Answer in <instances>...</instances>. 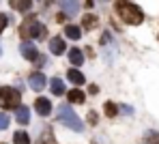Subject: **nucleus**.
Here are the masks:
<instances>
[{"instance_id":"1","label":"nucleus","mask_w":159,"mask_h":144,"mask_svg":"<svg viewBox=\"0 0 159 144\" xmlns=\"http://www.w3.org/2000/svg\"><path fill=\"white\" fill-rule=\"evenodd\" d=\"M114 9H116L118 17H120L125 24L138 26V24H142V22H144V13H142V9H140L138 4L129 2V0H118V2L114 4Z\"/></svg>"},{"instance_id":"2","label":"nucleus","mask_w":159,"mask_h":144,"mask_svg":"<svg viewBox=\"0 0 159 144\" xmlns=\"http://www.w3.org/2000/svg\"><path fill=\"white\" fill-rule=\"evenodd\" d=\"M56 118H58L65 127H69V129H73V131H84V123H82L80 116L71 110V106H58V108H56Z\"/></svg>"},{"instance_id":"3","label":"nucleus","mask_w":159,"mask_h":144,"mask_svg":"<svg viewBox=\"0 0 159 144\" xmlns=\"http://www.w3.org/2000/svg\"><path fill=\"white\" fill-rule=\"evenodd\" d=\"M45 34H48V30L37 17H28L20 24V37H24V39H43Z\"/></svg>"},{"instance_id":"4","label":"nucleus","mask_w":159,"mask_h":144,"mask_svg":"<svg viewBox=\"0 0 159 144\" xmlns=\"http://www.w3.org/2000/svg\"><path fill=\"white\" fill-rule=\"evenodd\" d=\"M20 101H22V92L17 88H13V86L0 88V103H2L4 110H17Z\"/></svg>"},{"instance_id":"5","label":"nucleus","mask_w":159,"mask_h":144,"mask_svg":"<svg viewBox=\"0 0 159 144\" xmlns=\"http://www.w3.org/2000/svg\"><path fill=\"white\" fill-rule=\"evenodd\" d=\"M20 54L26 58V60H37V58H39V50H37L34 43H30V41L26 39V41L20 45Z\"/></svg>"},{"instance_id":"6","label":"nucleus","mask_w":159,"mask_h":144,"mask_svg":"<svg viewBox=\"0 0 159 144\" xmlns=\"http://www.w3.org/2000/svg\"><path fill=\"white\" fill-rule=\"evenodd\" d=\"M34 110H37V114H39V116H50V114H52V103H50V99L39 97V99L34 101Z\"/></svg>"},{"instance_id":"7","label":"nucleus","mask_w":159,"mask_h":144,"mask_svg":"<svg viewBox=\"0 0 159 144\" xmlns=\"http://www.w3.org/2000/svg\"><path fill=\"white\" fill-rule=\"evenodd\" d=\"M58 4L65 11V15H78L80 11V0H58Z\"/></svg>"},{"instance_id":"8","label":"nucleus","mask_w":159,"mask_h":144,"mask_svg":"<svg viewBox=\"0 0 159 144\" xmlns=\"http://www.w3.org/2000/svg\"><path fill=\"white\" fill-rule=\"evenodd\" d=\"M28 84H30V88H34V90H41V88L45 86V75H43L41 71H34V73L28 78Z\"/></svg>"},{"instance_id":"9","label":"nucleus","mask_w":159,"mask_h":144,"mask_svg":"<svg viewBox=\"0 0 159 144\" xmlns=\"http://www.w3.org/2000/svg\"><path fill=\"white\" fill-rule=\"evenodd\" d=\"M67 50V45H65V41L60 39V37H54L52 41H50V52H52L54 56H58V54H62Z\"/></svg>"},{"instance_id":"10","label":"nucleus","mask_w":159,"mask_h":144,"mask_svg":"<svg viewBox=\"0 0 159 144\" xmlns=\"http://www.w3.org/2000/svg\"><path fill=\"white\" fill-rule=\"evenodd\" d=\"M15 118H17V123L20 125H28V120H30V110H28L26 106H17V112H15Z\"/></svg>"},{"instance_id":"11","label":"nucleus","mask_w":159,"mask_h":144,"mask_svg":"<svg viewBox=\"0 0 159 144\" xmlns=\"http://www.w3.org/2000/svg\"><path fill=\"white\" fill-rule=\"evenodd\" d=\"M11 7L20 13H26V11L32 9V0H11Z\"/></svg>"},{"instance_id":"12","label":"nucleus","mask_w":159,"mask_h":144,"mask_svg":"<svg viewBox=\"0 0 159 144\" xmlns=\"http://www.w3.org/2000/svg\"><path fill=\"white\" fill-rule=\"evenodd\" d=\"M50 90H52L54 95H65V84H62V80H58V78H52V82H50Z\"/></svg>"},{"instance_id":"13","label":"nucleus","mask_w":159,"mask_h":144,"mask_svg":"<svg viewBox=\"0 0 159 144\" xmlns=\"http://www.w3.org/2000/svg\"><path fill=\"white\" fill-rule=\"evenodd\" d=\"M67 78H69V80H71L73 84H78V86H82V84L86 82V78H84V75L80 73L78 69H71V71H67Z\"/></svg>"},{"instance_id":"14","label":"nucleus","mask_w":159,"mask_h":144,"mask_svg":"<svg viewBox=\"0 0 159 144\" xmlns=\"http://www.w3.org/2000/svg\"><path fill=\"white\" fill-rule=\"evenodd\" d=\"M65 34H67L69 39H73V41H75V39L82 37V30H80L78 26H73V24H69V26H65Z\"/></svg>"},{"instance_id":"15","label":"nucleus","mask_w":159,"mask_h":144,"mask_svg":"<svg viewBox=\"0 0 159 144\" xmlns=\"http://www.w3.org/2000/svg\"><path fill=\"white\" fill-rule=\"evenodd\" d=\"M84 99H86V95H84L82 90H78V88H73V90L69 92V101H71V103H84Z\"/></svg>"},{"instance_id":"16","label":"nucleus","mask_w":159,"mask_h":144,"mask_svg":"<svg viewBox=\"0 0 159 144\" xmlns=\"http://www.w3.org/2000/svg\"><path fill=\"white\" fill-rule=\"evenodd\" d=\"M69 60H71V65L80 67V65L84 62V54H82L80 50H71V52H69Z\"/></svg>"},{"instance_id":"17","label":"nucleus","mask_w":159,"mask_h":144,"mask_svg":"<svg viewBox=\"0 0 159 144\" xmlns=\"http://www.w3.org/2000/svg\"><path fill=\"white\" fill-rule=\"evenodd\" d=\"M82 26H84L86 30L97 28V17H95V15H84V20H82Z\"/></svg>"},{"instance_id":"18","label":"nucleus","mask_w":159,"mask_h":144,"mask_svg":"<svg viewBox=\"0 0 159 144\" xmlns=\"http://www.w3.org/2000/svg\"><path fill=\"white\" fill-rule=\"evenodd\" d=\"M13 142L15 144H30V138H28V133H24V131H17L13 136Z\"/></svg>"},{"instance_id":"19","label":"nucleus","mask_w":159,"mask_h":144,"mask_svg":"<svg viewBox=\"0 0 159 144\" xmlns=\"http://www.w3.org/2000/svg\"><path fill=\"white\" fill-rule=\"evenodd\" d=\"M144 140H146V144H159V133L157 131H146Z\"/></svg>"},{"instance_id":"20","label":"nucleus","mask_w":159,"mask_h":144,"mask_svg":"<svg viewBox=\"0 0 159 144\" xmlns=\"http://www.w3.org/2000/svg\"><path fill=\"white\" fill-rule=\"evenodd\" d=\"M116 112H118V110H116V106H114L112 101H107V103H106V114L112 118V116H116Z\"/></svg>"},{"instance_id":"21","label":"nucleus","mask_w":159,"mask_h":144,"mask_svg":"<svg viewBox=\"0 0 159 144\" xmlns=\"http://www.w3.org/2000/svg\"><path fill=\"white\" fill-rule=\"evenodd\" d=\"M9 127V114L0 112V129H7Z\"/></svg>"},{"instance_id":"22","label":"nucleus","mask_w":159,"mask_h":144,"mask_svg":"<svg viewBox=\"0 0 159 144\" xmlns=\"http://www.w3.org/2000/svg\"><path fill=\"white\" fill-rule=\"evenodd\" d=\"M7 24H9V17H7V15H2V13H0V32H2V30L7 28Z\"/></svg>"},{"instance_id":"23","label":"nucleus","mask_w":159,"mask_h":144,"mask_svg":"<svg viewBox=\"0 0 159 144\" xmlns=\"http://www.w3.org/2000/svg\"><path fill=\"white\" fill-rule=\"evenodd\" d=\"M101 43H103V45H106V43H110V34H107V32L101 37Z\"/></svg>"},{"instance_id":"24","label":"nucleus","mask_w":159,"mask_h":144,"mask_svg":"<svg viewBox=\"0 0 159 144\" xmlns=\"http://www.w3.org/2000/svg\"><path fill=\"white\" fill-rule=\"evenodd\" d=\"M0 54H2V50H0Z\"/></svg>"}]
</instances>
